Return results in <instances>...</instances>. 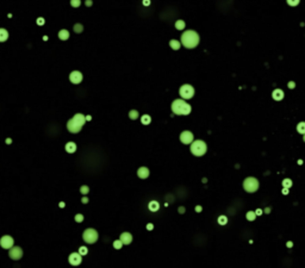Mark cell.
<instances>
[{
	"label": "cell",
	"mask_w": 305,
	"mask_h": 268,
	"mask_svg": "<svg viewBox=\"0 0 305 268\" xmlns=\"http://www.w3.org/2000/svg\"><path fill=\"white\" fill-rule=\"evenodd\" d=\"M123 247V242L120 241V240H116L115 242H113V248L115 249H120Z\"/></svg>",
	"instance_id": "f1b7e54d"
},
{
	"label": "cell",
	"mask_w": 305,
	"mask_h": 268,
	"mask_svg": "<svg viewBox=\"0 0 305 268\" xmlns=\"http://www.w3.org/2000/svg\"><path fill=\"white\" fill-rule=\"evenodd\" d=\"M75 150H76V144L74 142H68L66 144V151L67 153L72 154V153H75Z\"/></svg>",
	"instance_id": "e0dca14e"
},
{
	"label": "cell",
	"mask_w": 305,
	"mask_h": 268,
	"mask_svg": "<svg viewBox=\"0 0 305 268\" xmlns=\"http://www.w3.org/2000/svg\"><path fill=\"white\" fill-rule=\"evenodd\" d=\"M82 238H84V241L88 243V244H93V243H96L97 242V240H98V232L94 230V229H86L85 231H84V234H82Z\"/></svg>",
	"instance_id": "8992f818"
},
{
	"label": "cell",
	"mask_w": 305,
	"mask_h": 268,
	"mask_svg": "<svg viewBox=\"0 0 305 268\" xmlns=\"http://www.w3.org/2000/svg\"><path fill=\"white\" fill-rule=\"evenodd\" d=\"M80 192H81V194H88V192H89L88 186H86V185L81 186V187H80Z\"/></svg>",
	"instance_id": "f546056e"
},
{
	"label": "cell",
	"mask_w": 305,
	"mask_h": 268,
	"mask_svg": "<svg viewBox=\"0 0 305 268\" xmlns=\"http://www.w3.org/2000/svg\"><path fill=\"white\" fill-rule=\"evenodd\" d=\"M180 141L184 143V144H191L193 142V134L188 130L186 131H183L180 134Z\"/></svg>",
	"instance_id": "30bf717a"
},
{
	"label": "cell",
	"mask_w": 305,
	"mask_h": 268,
	"mask_svg": "<svg viewBox=\"0 0 305 268\" xmlns=\"http://www.w3.org/2000/svg\"><path fill=\"white\" fill-rule=\"evenodd\" d=\"M217 222L219 225H227V223H228V217L225 214H222V216L218 217Z\"/></svg>",
	"instance_id": "44dd1931"
},
{
	"label": "cell",
	"mask_w": 305,
	"mask_h": 268,
	"mask_svg": "<svg viewBox=\"0 0 305 268\" xmlns=\"http://www.w3.org/2000/svg\"><path fill=\"white\" fill-rule=\"evenodd\" d=\"M246 218L248 219V221H255V218H256V213H255V211H248L247 213H246Z\"/></svg>",
	"instance_id": "603a6c76"
},
{
	"label": "cell",
	"mask_w": 305,
	"mask_h": 268,
	"mask_svg": "<svg viewBox=\"0 0 305 268\" xmlns=\"http://www.w3.org/2000/svg\"><path fill=\"white\" fill-rule=\"evenodd\" d=\"M82 74H81V72H79V70H74V72H72L70 74H69V80H70V82L72 84H80L81 81H82Z\"/></svg>",
	"instance_id": "7c38bea8"
},
{
	"label": "cell",
	"mask_w": 305,
	"mask_h": 268,
	"mask_svg": "<svg viewBox=\"0 0 305 268\" xmlns=\"http://www.w3.org/2000/svg\"><path fill=\"white\" fill-rule=\"evenodd\" d=\"M152 229H154V225L152 223H148L147 224V230H152Z\"/></svg>",
	"instance_id": "74e56055"
},
{
	"label": "cell",
	"mask_w": 305,
	"mask_h": 268,
	"mask_svg": "<svg viewBox=\"0 0 305 268\" xmlns=\"http://www.w3.org/2000/svg\"><path fill=\"white\" fill-rule=\"evenodd\" d=\"M86 6H92V0H86Z\"/></svg>",
	"instance_id": "f6af8a7d"
},
{
	"label": "cell",
	"mask_w": 305,
	"mask_h": 268,
	"mask_svg": "<svg viewBox=\"0 0 305 268\" xmlns=\"http://www.w3.org/2000/svg\"><path fill=\"white\" fill-rule=\"evenodd\" d=\"M120 241L123 242V244H130L132 242V235L130 232H123L120 235Z\"/></svg>",
	"instance_id": "4fadbf2b"
},
{
	"label": "cell",
	"mask_w": 305,
	"mask_h": 268,
	"mask_svg": "<svg viewBox=\"0 0 305 268\" xmlns=\"http://www.w3.org/2000/svg\"><path fill=\"white\" fill-rule=\"evenodd\" d=\"M13 244H14V241H13V238H12L11 236L5 235L0 238V246H1V248H4V249H11L12 247H13Z\"/></svg>",
	"instance_id": "ba28073f"
},
{
	"label": "cell",
	"mask_w": 305,
	"mask_h": 268,
	"mask_svg": "<svg viewBox=\"0 0 305 268\" xmlns=\"http://www.w3.org/2000/svg\"><path fill=\"white\" fill-rule=\"evenodd\" d=\"M172 111L178 116H187L191 113L192 107L184 99H176L172 103Z\"/></svg>",
	"instance_id": "3957f363"
},
{
	"label": "cell",
	"mask_w": 305,
	"mask_h": 268,
	"mask_svg": "<svg viewBox=\"0 0 305 268\" xmlns=\"http://www.w3.org/2000/svg\"><path fill=\"white\" fill-rule=\"evenodd\" d=\"M82 221H84V216H82L81 213H77V214H76V216H75V222H76V223H81Z\"/></svg>",
	"instance_id": "836d02e7"
},
{
	"label": "cell",
	"mask_w": 305,
	"mask_h": 268,
	"mask_svg": "<svg viewBox=\"0 0 305 268\" xmlns=\"http://www.w3.org/2000/svg\"><path fill=\"white\" fill-rule=\"evenodd\" d=\"M303 141L305 142V135H303Z\"/></svg>",
	"instance_id": "f907efd6"
},
{
	"label": "cell",
	"mask_w": 305,
	"mask_h": 268,
	"mask_svg": "<svg viewBox=\"0 0 305 268\" xmlns=\"http://www.w3.org/2000/svg\"><path fill=\"white\" fill-rule=\"evenodd\" d=\"M179 93H180V96L183 99H191L192 96H194V88L192 87L191 85H183L180 87V91H179Z\"/></svg>",
	"instance_id": "52a82bcc"
},
{
	"label": "cell",
	"mask_w": 305,
	"mask_h": 268,
	"mask_svg": "<svg viewBox=\"0 0 305 268\" xmlns=\"http://www.w3.org/2000/svg\"><path fill=\"white\" fill-rule=\"evenodd\" d=\"M259 186H260L259 180L255 179V178H253V176L246 178L244 181H243V188H244L246 192H248V193L256 192V191L259 190Z\"/></svg>",
	"instance_id": "5b68a950"
},
{
	"label": "cell",
	"mask_w": 305,
	"mask_h": 268,
	"mask_svg": "<svg viewBox=\"0 0 305 268\" xmlns=\"http://www.w3.org/2000/svg\"><path fill=\"white\" fill-rule=\"evenodd\" d=\"M175 28H176L178 30H183V29H185V21H175Z\"/></svg>",
	"instance_id": "4316f807"
},
{
	"label": "cell",
	"mask_w": 305,
	"mask_h": 268,
	"mask_svg": "<svg viewBox=\"0 0 305 268\" xmlns=\"http://www.w3.org/2000/svg\"><path fill=\"white\" fill-rule=\"evenodd\" d=\"M269 212H271V209H269V207L265 209V213H269Z\"/></svg>",
	"instance_id": "bcb514c9"
},
{
	"label": "cell",
	"mask_w": 305,
	"mask_h": 268,
	"mask_svg": "<svg viewBox=\"0 0 305 268\" xmlns=\"http://www.w3.org/2000/svg\"><path fill=\"white\" fill-rule=\"evenodd\" d=\"M255 213H256V216H261V214H262V210H261V209H258V210L255 211Z\"/></svg>",
	"instance_id": "60d3db41"
},
{
	"label": "cell",
	"mask_w": 305,
	"mask_h": 268,
	"mask_svg": "<svg viewBox=\"0 0 305 268\" xmlns=\"http://www.w3.org/2000/svg\"><path fill=\"white\" fill-rule=\"evenodd\" d=\"M149 174H150V172H149V169H148L147 167H141V168H138V171H137V175H138V178H141V179H147V178L149 176Z\"/></svg>",
	"instance_id": "5bb4252c"
},
{
	"label": "cell",
	"mask_w": 305,
	"mask_h": 268,
	"mask_svg": "<svg viewBox=\"0 0 305 268\" xmlns=\"http://www.w3.org/2000/svg\"><path fill=\"white\" fill-rule=\"evenodd\" d=\"M73 29H74V32H76V33H81L82 30H84V25H82V24H80V23H76Z\"/></svg>",
	"instance_id": "d4e9b609"
},
{
	"label": "cell",
	"mask_w": 305,
	"mask_h": 268,
	"mask_svg": "<svg viewBox=\"0 0 305 268\" xmlns=\"http://www.w3.org/2000/svg\"><path fill=\"white\" fill-rule=\"evenodd\" d=\"M86 122H87V120H86V117H85L82 113H76L72 119L68 120V123H67V129H68V131L72 132V134H77V132L82 129V126L85 125Z\"/></svg>",
	"instance_id": "6da1fadb"
},
{
	"label": "cell",
	"mask_w": 305,
	"mask_h": 268,
	"mask_svg": "<svg viewBox=\"0 0 305 268\" xmlns=\"http://www.w3.org/2000/svg\"><path fill=\"white\" fill-rule=\"evenodd\" d=\"M169 45H171V48H172V49H174V50H179V49H180L181 43L179 42V41H176V40H172V41L169 42Z\"/></svg>",
	"instance_id": "ffe728a7"
},
{
	"label": "cell",
	"mask_w": 305,
	"mask_h": 268,
	"mask_svg": "<svg viewBox=\"0 0 305 268\" xmlns=\"http://www.w3.org/2000/svg\"><path fill=\"white\" fill-rule=\"evenodd\" d=\"M179 213H181V214L185 213V207H184V206H180V207H179Z\"/></svg>",
	"instance_id": "8d00e7d4"
},
{
	"label": "cell",
	"mask_w": 305,
	"mask_h": 268,
	"mask_svg": "<svg viewBox=\"0 0 305 268\" xmlns=\"http://www.w3.org/2000/svg\"><path fill=\"white\" fill-rule=\"evenodd\" d=\"M283 194L284 195H287L288 194V188H283Z\"/></svg>",
	"instance_id": "7bdbcfd3"
},
{
	"label": "cell",
	"mask_w": 305,
	"mask_h": 268,
	"mask_svg": "<svg viewBox=\"0 0 305 268\" xmlns=\"http://www.w3.org/2000/svg\"><path fill=\"white\" fill-rule=\"evenodd\" d=\"M70 5L73 7H79L81 5V0H70Z\"/></svg>",
	"instance_id": "4dcf8cb0"
},
{
	"label": "cell",
	"mask_w": 305,
	"mask_h": 268,
	"mask_svg": "<svg viewBox=\"0 0 305 268\" xmlns=\"http://www.w3.org/2000/svg\"><path fill=\"white\" fill-rule=\"evenodd\" d=\"M207 150L206 143L201 139H197V141H193L191 143V153L194 155V156H203Z\"/></svg>",
	"instance_id": "277c9868"
},
{
	"label": "cell",
	"mask_w": 305,
	"mask_h": 268,
	"mask_svg": "<svg viewBox=\"0 0 305 268\" xmlns=\"http://www.w3.org/2000/svg\"><path fill=\"white\" fill-rule=\"evenodd\" d=\"M58 38L62 40V41L68 40L69 38V32H68V30H61V31L58 32Z\"/></svg>",
	"instance_id": "ac0fdd59"
},
{
	"label": "cell",
	"mask_w": 305,
	"mask_h": 268,
	"mask_svg": "<svg viewBox=\"0 0 305 268\" xmlns=\"http://www.w3.org/2000/svg\"><path fill=\"white\" fill-rule=\"evenodd\" d=\"M9 38V32L5 29H0V42H5Z\"/></svg>",
	"instance_id": "d6986e66"
},
{
	"label": "cell",
	"mask_w": 305,
	"mask_h": 268,
	"mask_svg": "<svg viewBox=\"0 0 305 268\" xmlns=\"http://www.w3.org/2000/svg\"><path fill=\"white\" fill-rule=\"evenodd\" d=\"M201 210H203V207H201L200 205L196 206V211H197V212H201Z\"/></svg>",
	"instance_id": "ab89813d"
},
{
	"label": "cell",
	"mask_w": 305,
	"mask_h": 268,
	"mask_svg": "<svg viewBox=\"0 0 305 268\" xmlns=\"http://www.w3.org/2000/svg\"><path fill=\"white\" fill-rule=\"evenodd\" d=\"M81 202H82L84 204H87L88 203V198H87V197H84V198L81 199Z\"/></svg>",
	"instance_id": "b9f144b4"
},
{
	"label": "cell",
	"mask_w": 305,
	"mask_h": 268,
	"mask_svg": "<svg viewBox=\"0 0 305 268\" xmlns=\"http://www.w3.org/2000/svg\"><path fill=\"white\" fill-rule=\"evenodd\" d=\"M143 5L144 6H149L150 5V0H143Z\"/></svg>",
	"instance_id": "f35d334b"
},
{
	"label": "cell",
	"mask_w": 305,
	"mask_h": 268,
	"mask_svg": "<svg viewBox=\"0 0 305 268\" xmlns=\"http://www.w3.org/2000/svg\"><path fill=\"white\" fill-rule=\"evenodd\" d=\"M44 23H45V21H44V18H42V17H40V18L37 19V24H38V25H43Z\"/></svg>",
	"instance_id": "e575fe53"
},
{
	"label": "cell",
	"mask_w": 305,
	"mask_h": 268,
	"mask_svg": "<svg viewBox=\"0 0 305 268\" xmlns=\"http://www.w3.org/2000/svg\"><path fill=\"white\" fill-rule=\"evenodd\" d=\"M294 87H296V84H294L293 81H290V82H288V88H291V89H293Z\"/></svg>",
	"instance_id": "d590c367"
},
{
	"label": "cell",
	"mask_w": 305,
	"mask_h": 268,
	"mask_svg": "<svg viewBox=\"0 0 305 268\" xmlns=\"http://www.w3.org/2000/svg\"><path fill=\"white\" fill-rule=\"evenodd\" d=\"M286 246L288 247V248H292V246H293V243H292V242H291V241H288V242H287V243H286Z\"/></svg>",
	"instance_id": "ee69618b"
},
{
	"label": "cell",
	"mask_w": 305,
	"mask_h": 268,
	"mask_svg": "<svg viewBox=\"0 0 305 268\" xmlns=\"http://www.w3.org/2000/svg\"><path fill=\"white\" fill-rule=\"evenodd\" d=\"M141 122L143 125H148V124H150L152 118H150V116H148V115H143L141 117Z\"/></svg>",
	"instance_id": "7402d4cb"
},
{
	"label": "cell",
	"mask_w": 305,
	"mask_h": 268,
	"mask_svg": "<svg viewBox=\"0 0 305 268\" xmlns=\"http://www.w3.org/2000/svg\"><path fill=\"white\" fill-rule=\"evenodd\" d=\"M283 187L284 188H291L292 187V180L291 179H284Z\"/></svg>",
	"instance_id": "484cf974"
},
{
	"label": "cell",
	"mask_w": 305,
	"mask_h": 268,
	"mask_svg": "<svg viewBox=\"0 0 305 268\" xmlns=\"http://www.w3.org/2000/svg\"><path fill=\"white\" fill-rule=\"evenodd\" d=\"M297 131L302 135H305V122H300L298 125H297Z\"/></svg>",
	"instance_id": "cb8c5ba5"
},
{
	"label": "cell",
	"mask_w": 305,
	"mask_h": 268,
	"mask_svg": "<svg viewBox=\"0 0 305 268\" xmlns=\"http://www.w3.org/2000/svg\"><path fill=\"white\" fill-rule=\"evenodd\" d=\"M68 261H69V263L72 266H79L82 262V255H80L79 253H73V254L69 255Z\"/></svg>",
	"instance_id": "8fae6325"
},
{
	"label": "cell",
	"mask_w": 305,
	"mask_h": 268,
	"mask_svg": "<svg viewBox=\"0 0 305 268\" xmlns=\"http://www.w3.org/2000/svg\"><path fill=\"white\" fill-rule=\"evenodd\" d=\"M148 209H149L152 212H156V211L160 209V204L157 203L156 200H152L150 203L148 204Z\"/></svg>",
	"instance_id": "2e32d148"
},
{
	"label": "cell",
	"mask_w": 305,
	"mask_h": 268,
	"mask_svg": "<svg viewBox=\"0 0 305 268\" xmlns=\"http://www.w3.org/2000/svg\"><path fill=\"white\" fill-rule=\"evenodd\" d=\"M91 119H92L91 116H87V117H86V120H91Z\"/></svg>",
	"instance_id": "681fc988"
},
{
	"label": "cell",
	"mask_w": 305,
	"mask_h": 268,
	"mask_svg": "<svg viewBox=\"0 0 305 268\" xmlns=\"http://www.w3.org/2000/svg\"><path fill=\"white\" fill-rule=\"evenodd\" d=\"M181 43L187 49H193L199 44V35L193 30H187L181 35Z\"/></svg>",
	"instance_id": "7a4b0ae2"
},
{
	"label": "cell",
	"mask_w": 305,
	"mask_h": 268,
	"mask_svg": "<svg viewBox=\"0 0 305 268\" xmlns=\"http://www.w3.org/2000/svg\"><path fill=\"white\" fill-rule=\"evenodd\" d=\"M286 1H287V4H288L290 6H297V5L299 4L300 0H286Z\"/></svg>",
	"instance_id": "d6a6232c"
},
{
	"label": "cell",
	"mask_w": 305,
	"mask_h": 268,
	"mask_svg": "<svg viewBox=\"0 0 305 268\" xmlns=\"http://www.w3.org/2000/svg\"><path fill=\"white\" fill-rule=\"evenodd\" d=\"M87 251L88 250L86 247H80V248H79V254H80V255H86Z\"/></svg>",
	"instance_id": "1f68e13d"
},
{
	"label": "cell",
	"mask_w": 305,
	"mask_h": 268,
	"mask_svg": "<svg viewBox=\"0 0 305 268\" xmlns=\"http://www.w3.org/2000/svg\"><path fill=\"white\" fill-rule=\"evenodd\" d=\"M6 143H7V144H10V143H11V138H7V139H6Z\"/></svg>",
	"instance_id": "c3c4849f"
},
{
	"label": "cell",
	"mask_w": 305,
	"mask_h": 268,
	"mask_svg": "<svg viewBox=\"0 0 305 268\" xmlns=\"http://www.w3.org/2000/svg\"><path fill=\"white\" fill-rule=\"evenodd\" d=\"M9 255H10V257H11L12 260H19L23 256V249L21 247L13 246L10 249V251H9Z\"/></svg>",
	"instance_id": "9c48e42d"
},
{
	"label": "cell",
	"mask_w": 305,
	"mask_h": 268,
	"mask_svg": "<svg viewBox=\"0 0 305 268\" xmlns=\"http://www.w3.org/2000/svg\"><path fill=\"white\" fill-rule=\"evenodd\" d=\"M129 118H131L132 120L137 119V118H138V111H136V110H131L130 112H129Z\"/></svg>",
	"instance_id": "83f0119b"
},
{
	"label": "cell",
	"mask_w": 305,
	"mask_h": 268,
	"mask_svg": "<svg viewBox=\"0 0 305 268\" xmlns=\"http://www.w3.org/2000/svg\"><path fill=\"white\" fill-rule=\"evenodd\" d=\"M60 207H65V203H63V202L60 203Z\"/></svg>",
	"instance_id": "7dc6e473"
},
{
	"label": "cell",
	"mask_w": 305,
	"mask_h": 268,
	"mask_svg": "<svg viewBox=\"0 0 305 268\" xmlns=\"http://www.w3.org/2000/svg\"><path fill=\"white\" fill-rule=\"evenodd\" d=\"M272 96L274 100H277V101H280V100H283L284 99V92L281 89H279V88H277V89H274L272 93Z\"/></svg>",
	"instance_id": "9a60e30c"
}]
</instances>
